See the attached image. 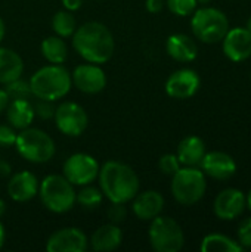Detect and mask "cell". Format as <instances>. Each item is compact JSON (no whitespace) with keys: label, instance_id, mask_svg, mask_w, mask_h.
Returning <instances> with one entry per match:
<instances>
[{"label":"cell","instance_id":"74e56055","mask_svg":"<svg viewBox=\"0 0 251 252\" xmlns=\"http://www.w3.org/2000/svg\"><path fill=\"white\" fill-rule=\"evenodd\" d=\"M10 174H12V167H10V164L6 162V161H3V159H0V176H1V177H7V176H10Z\"/></svg>","mask_w":251,"mask_h":252},{"label":"cell","instance_id":"1f68e13d","mask_svg":"<svg viewBox=\"0 0 251 252\" xmlns=\"http://www.w3.org/2000/svg\"><path fill=\"white\" fill-rule=\"evenodd\" d=\"M238 244L244 250H251V217L241 220L238 230H237Z\"/></svg>","mask_w":251,"mask_h":252},{"label":"cell","instance_id":"d590c367","mask_svg":"<svg viewBox=\"0 0 251 252\" xmlns=\"http://www.w3.org/2000/svg\"><path fill=\"white\" fill-rule=\"evenodd\" d=\"M83 4V0H62V6L65 10H70V12H75L81 7Z\"/></svg>","mask_w":251,"mask_h":252},{"label":"cell","instance_id":"83f0119b","mask_svg":"<svg viewBox=\"0 0 251 252\" xmlns=\"http://www.w3.org/2000/svg\"><path fill=\"white\" fill-rule=\"evenodd\" d=\"M4 90L7 92L10 99H28V100H31V97H34L31 87H30V83L24 81L22 78H16L10 83L4 84Z\"/></svg>","mask_w":251,"mask_h":252},{"label":"cell","instance_id":"f546056e","mask_svg":"<svg viewBox=\"0 0 251 252\" xmlns=\"http://www.w3.org/2000/svg\"><path fill=\"white\" fill-rule=\"evenodd\" d=\"M182 167V164L179 162V158L176 154H164L160 161H158V168L163 174L166 176H173L179 168Z\"/></svg>","mask_w":251,"mask_h":252},{"label":"cell","instance_id":"b9f144b4","mask_svg":"<svg viewBox=\"0 0 251 252\" xmlns=\"http://www.w3.org/2000/svg\"><path fill=\"white\" fill-rule=\"evenodd\" d=\"M246 205H247V208L250 210V213H251V189H250V192L246 195Z\"/></svg>","mask_w":251,"mask_h":252},{"label":"cell","instance_id":"7bdbcfd3","mask_svg":"<svg viewBox=\"0 0 251 252\" xmlns=\"http://www.w3.org/2000/svg\"><path fill=\"white\" fill-rule=\"evenodd\" d=\"M198 1V4H209L212 0H197Z\"/></svg>","mask_w":251,"mask_h":252},{"label":"cell","instance_id":"9c48e42d","mask_svg":"<svg viewBox=\"0 0 251 252\" xmlns=\"http://www.w3.org/2000/svg\"><path fill=\"white\" fill-rule=\"evenodd\" d=\"M53 120L56 128L68 137L81 136L89 126V117L86 109L77 102L71 100L61 102L55 108Z\"/></svg>","mask_w":251,"mask_h":252},{"label":"cell","instance_id":"52a82bcc","mask_svg":"<svg viewBox=\"0 0 251 252\" xmlns=\"http://www.w3.org/2000/svg\"><path fill=\"white\" fill-rule=\"evenodd\" d=\"M191 30L197 40L209 44L220 43L229 30L228 16L217 7L203 6L191 18Z\"/></svg>","mask_w":251,"mask_h":252},{"label":"cell","instance_id":"e0dca14e","mask_svg":"<svg viewBox=\"0 0 251 252\" xmlns=\"http://www.w3.org/2000/svg\"><path fill=\"white\" fill-rule=\"evenodd\" d=\"M38 183L37 176L28 170L13 173L7 182V195L15 202H28L37 196Z\"/></svg>","mask_w":251,"mask_h":252},{"label":"cell","instance_id":"ab89813d","mask_svg":"<svg viewBox=\"0 0 251 252\" xmlns=\"http://www.w3.org/2000/svg\"><path fill=\"white\" fill-rule=\"evenodd\" d=\"M4 34H6V25H4L3 19L0 18V43H1V40L4 38Z\"/></svg>","mask_w":251,"mask_h":252},{"label":"cell","instance_id":"ffe728a7","mask_svg":"<svg viewBox=\"0 0 251 252\" xmlns=\"http://www.w3.org/2000/svg\"><path fill=\"white\" fill-rule=\"evenodd\" d=\"M123 244V232L118 224L107 223L98 227L89 238V247L93 251H115Z\"/></svg>","mask_w":251,"mask_h":252},{"label":"cell","instance_id":"30bf717a","mask_svg":"<svg viewBox=\"0 0 251 252\" xmlns=\"http://www.w3.org/2000/svg\"><path fill=\"white\" fill-rule=\"evenodd\" d=\"M99 162L89 154L77 152L70 155L62 167V176L74 186L92 185L99 174Z\"/></svg>","mask_w":251,"mask_h":252},{"label":"cell","instance_id":"8992f818","mask_svg":"<svg viewBox=\"0 0 251 252\" xmlns=\"http://www.w3.org/2000/svg\"><path fill=\"white\" fill-rule=\"evenodd\" d=\"M16 152L28 162L44 164L49 162L56 152L53 139L43 130L27 127L19 130L15 140Z\"/></svg>","mask_w":251,"mask_h":252},{"label":"cell","instance_id":"7a4b0ae2","mask_svg":"<svg viewBox=\"0 0 251 252\" xmlns=\"http://www.w3.org/2000/svg\"><path fill=\"white\" fill-rule=\"evenodd\" d=\"M99 188L109 202L129 204L141 190L136 171L120 161H107L99 168Z\"/></svg>","mask_w":251,"mask_h":252},{"label":"cell","instance_id":"44dd1931","mask_svg":"<svg viewBox=\"0 0 251 252\" xmlns=\"http://www.w3.org/2000/svg\"><path fill=\"white\" fill-rule=\"evenodd\" d=\"M4 112H6L7 123L15 130H22L30 127L36 118L33 102L28 99H10Z\"/></svg>","mask_w":251,"mask_h":252},{"label":"cell","instance_id":"277c9868","mask_svg":"<svg viewBox=\"0 0 251 252\" xmlns=\"http://www.w3.org/2000/svg\"><path fill=\"white\" fill-rule=\"evenodd\" d=\"M38 198L46 210L65 214L75 207V189L62 174H49L38 183Z\"/></svg>","mask_w":251,"mask_h":252},{"label":"cell","instance_id":"f35d334b","mask_svg":"<svg viewBox=\"0 0 251 252\" xmlns=\"http://www.w3.org/2000/svg\"><path fill=\"white\" fill-rule=\"evenodd\" d=\"M4 241H6V230H4V226L0 220V248L4 245Z\"/></svg>","mask_w":251,"mask_h":252},{"label":"cell","instance_id":"603a6c76","mask_svg":"<svg viewBox=\"0 0 251 252\" xmlns=\"http://www.w3.org/2000/svg\"><path fill=\"white\" fill-rule=\"evenodd\" d=\"M24 72L22 58L12 49L0 46V84H7L21 78Z\"/></svg>","mask_w":251,"mask_h":252},{"label":"cell","instance_id":"ac0fdd59","mask_svg":"<svg viewBox=\"0 0 251 252\" xmlns=\"http://www.w3.org/2000/svg\"><path fill=\"white\" fill-rule=\"evenodd\" d=\"M130 202L135 217L142 221H151L164 210V196L158 190H139Z\"/></svg>","mask_w":251,"mask_h":252},{"label":"cell","instance_id":"f6af8a7d","mask_svg":"<svg viewBox=\"0 0 251 252\" xmlns=\"http://www.w3.org/2000/svg\"><path fill=\"white\" fill-rule=\"evenodd\" d=\"M250 80H251V72H250Z\"/></svg>","mask_w":251,"mask_h":252},{"label":"cell","instance_id":"4dcf8cb0","mask_svg":"<svg viewBox=\"0 0 251 252\" xmlns=\"http://www.w3.org/2000/svg\"><path fill=\"white\" fill-rule=\"evenodd\" d=\"M107 217L109 220V223L114 224H120L126 220L127 217V208L126 204H120V202H111L108 210H107Z\"/></svg>","mask_w":251,"mask_h":252},{"label":"cell","instance_id":"d6a6232c","mask_svg":"<svg viewBox=\"0 0 251 252\" xmlns=\"http://www.w3.org/2000/svg\"><path fill=\"white\" fill-rule=\"evenodd\" d=\"M33 106H34L36 115L40 117L41 120L53 118L55 108H56V106H53V102H50V100H43V99H37V103H33Z\"/></svg>","mask_w":251,"mask_h":252},{"label":"cell","instance_id":"ba28073f","mask_svg":"<svg viewBox=\"0 0 251 252\" xmlns=\"http://www.w3.org/2000/svg\"><path fill=\"white\" fill-rule=\"evenodd\" d=\"M148 239L151 248L157 252H179L185 245V233L180 224L175 219L161 214L151 220Z\"/></svg>","mask_w":251,"mask_h":252},{"label":"cell","instance_id":"d6986e66","mask_svg":"<svg viewBox=\"0 0 251 252\" xmlns=\"http://www.w3.org/2000/svg\"><path fill=\"white\" fill-rule=\"evenodd\" d=\"M166 50L172 59L182 63L192 62L198 56V46L195 40L183 32H176L169 35L166 41Z\"/></svg>","mask_w":251,"mask_h":252},{"label":"cell","instance_id":"ee69618b","mask_svg":"<svg viewBox=\"0 0 251 252\" xmlns=\"http://www.w3.org/2000/svg\"><path fill=\"white\" fill-rule=\"evenodd\" d=\"M246 28H247V30H249V31L251 32V16L249 18V21H247V25H246Z\"/></svg>","mask_w":251,"mask_h":252},{"label":"cell","instance_id":"cb8c5ba5","mask_svg":"<svg viewBox=\"0 0 251 252\" xmlns=\"http://www.w3.org/2000/svg\"><path fill=\"white\" fill-rule=\"evenodd\" d=\"M40 50L43 58L49 62V63H56V65H62L67 58H68V47L67 43L64 41L62 37L59 35H49L46 37L41 44H40Z\"/></svg>","mask_w":251,"mask_h":252},{"label":"cell","instance_id":"4fadbf2b","mask_svg":"<svg viewBox=\"0 0 251 252\" xmlns=\"http://www.w3.org/2000/svg\"><path fill=\"white\" fill-rule=\"evenodd\" d=\"M201 80L197 71L191 68H180L169 75L164 89L172 99L183 100L192 97L198 92Z\"/></svg>","mask_w":251,"mask_h":252},{"label":"cell","instance_id":"6da1fadb","mask_svg":"<svg viewBox=\"0 0 251 252\" xmlns=\"http://www.w3.org/2000/svg\"><path fill=\"white\" fill-rule=\"evenodd\" d=\"M72 47L86 62L102 65L112 58L115 43L112 32L107 25L102 22L89 21L77 27L74 31Z\"/></svg>","mask_w":251,"mask_h":252},{"label":"cell","instance_id":"d4e9b609","mask_svg":"<svg viewBox=\"0 0 251 252\" xmlns=\"http://www.w3.org/2000/svg\"><path fill=\"white\" fill-rule=\"evenodd\" d=\"M200 250L203 252H241L244 248L232 238L222 233H210L203 238Z\"/></svg>","mask_w":251,"mask_h":252},{"label":"cell","instance_id":"484cf974","mask_svg":"<svg viewBox=\"0 0 251 252\" xmlns=\"http://www.w3.org/2000/svg\"><path fill=\"white\" fill-rule=\"evenodd\" d=\"M52 30L56 35L62 38L72 37L74 31L77 30V21L70 10H58L52 16Z\"/></svg>","mask_w":251,"mask_h":252},{"label":"cell","instance_id":"f1b7e54d","mask_svg":"<svg viewBox=\"0 0 251 252\" xmlns=\"http://www.w3.org/2000/svg\"><path fill=\"white\" fill-rule=\"evenodd\" d=\"M197 0H167L169 10L176 16H189L197 9Z\"/></svg>","mask_w":251,"mask_h":252},{"label":"cell","instance_id":"60d3db41","mask_svg":"<svg viewBox=\"0 0 251 252\" xmlns=\"http://www.w3.org/2000/svg\"><path fill=\"white\" fill-rule=\"evenodd\" d=\"M4 213H6V202L0 198V219L4 216Z\"/></svg>","mask_w":251,"mask_h":252},{"label":"cell","instance_id":"8d00e7d4","mask_svg":"<svg viewBox=\"0 0 251 252\" xmlns=\"http://www.w3.org/2000/svg\"><path fill=\"white\" fill-rule=\"evenodd\" d=\"M9 102H10V97H9L7 92H6L4 89L0 87V114H3V112L6 111Z\"/></svg>","mask_w":251,"mask_h":252},{"label":"cell","instance_id":"5b68a950","mask_svg":"<svg viewBox=\"0 0 251 252\" xmlns=\"http://www.w3.org/2000/svg\"><path fill=\"white\" fill-rule=\"evenodd\" d=\"M170 190L178 204L183 207L195 205L206 195V174L200 167H180L172 176Z\"/></svg>","mask_w":251,"mask_h":252},{"label":"cell","instance_id":"836d02e7","mask_svg":"<svg viewBox=\"0 0 251 252\" xmlns=\"http://www.w3.org/2000/svg\"><path fill=\"white\" fill-rule=\"evenodd\" d=\"M16 134V130L10 124H0V148L15 146Z\"/></svg>","mask_w":251,"mask_h":252},{"label":"cell","instance_id":"2e32d148","mask_svg":"<svg viewBox=\"0 0 251 252\" xmlns=\"http://www.w3.org/2000/svg\"><path fill=\"white\" fill-rule=\"evenodd\" d=\"M200 168L203 173L215 180H228L237 173V162L235 159L222 151H212L206 152Z\"/></svg>","mask_w":251,"mask_h":252},{"label":"cell","instance_id":"7c38bea8","mask_svg":"<svg viewBox=\"0 0 251 252\" xmlns=\"http://www.w3.org/2000/svg\"><path fill=\"white\" fill-rule=\"evenodd\" d=\"M87 248L89 238L78 227L58 229L46 241L47 252H84Z\"/></svg>","mask_w":251,"mask_h":252},{"label":"cell","instance_id":"5bb4252c","mask_svg":"<svg viewBox=\"0 0 251 252\" xmlns=\"http://www.w3.org/2000/svg\"><path fill=\"white\" fill-rule=\"evenodd\" d=\"M246 208V195L243 190L235 188H228L222 190L213 202L215 216L223 221H232L237 217H241Z\"/></svg>","mask_w":251,"mask_h":252},{"label":"cell","instance_id":"8fae6325","mask_svg":"<svg viewBox=\"0 0 251 252\" xmlns=\"http://www.w3.org/2000/svg\"><path fill=\"white\" fill-rule=\"evenodd\" d=\"M72 84L77 90L86 94L101 93L107 87V74L98 63H81L77 65L71 74Z\"/></svg>","mask_w":251,"mask_h":252},{"label":"cell","instance_id":"9a60e30c","mask_svg":"<svg viewBox=\"0 0 251 252\" xmlns=\"http://www.w3.org/2000/svg\"><path fill=\"white\" fill-rule=\"evenodd\" d=\"M225 56L232 62H243L251 56V32L244 27L229 28L222 40Z\"/></svg>","mask_w":251,"mask_h":252},{"label":"cell","instance_id":"3957f363","mask_svg":"<svg viewBox=\"0 0 251 252\" xmlns=\"http://www.w3.org/2000/svg\"><path fill=\"white\" fill-rule=\"evenodd\" d=\"M28 83L36 99L50 102L65 97L72 87L71 72L65 66L56 63H49L38 68L31 75Z\"/></svg>","mask_w":251,"mask_h":252},{"label":"cell","instance_id":"7402d4cb","mask_svg":"<svg viewBox=\"0 0 251 252\" xmlns=\"http://www.w3.org/2000/svg\"><path fill=\"white\" fill-rule=\"evenodd\" d=\"M206 143L198 136H186L178 146V158L183 167H200L206 155Z\"/></svg>","mask_w":251,"mask_h":252},{"label":"cell","instance_id":"4316f807","mask_svg":"<svg viewBox=\"0 0 251 252\" xmlns=\"http://www.w3.org/2000/svg\"><path fill=\"white\" fill-rule=\"evenodd\" d=\"M104 198L105 196H104L101 188H96V186H92V185H86V186H81V189L77 192L75 204H78L81 208L90 211V210H96L98 207H101Z\"/></svg>","mask_w":251,"mask_h":252},{"label":"cell","instance_id":"e575fe53","mask_svg":"<svg viewBox=\"0 0 251 252\" xmlns=\"http://www.w3.org/2000/svg\"><path fill=\"white\" fill-rule=\"evenodd\" d=\"M145 7L151 13H158L164 7V0H146L145 1Z\"/></svg>","mask_w":251,"mask_h":252}]
</instances>
